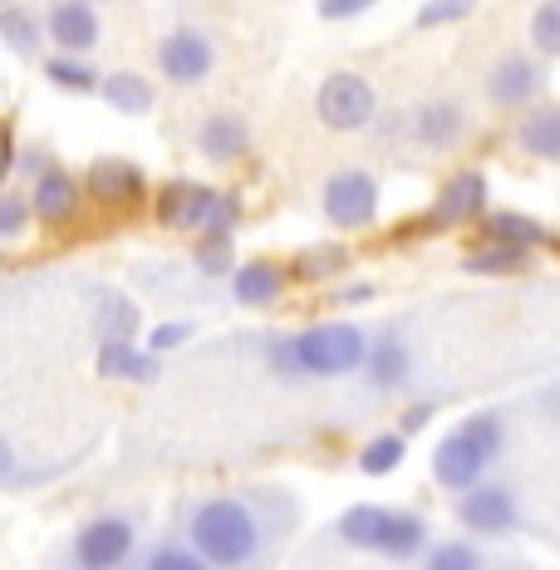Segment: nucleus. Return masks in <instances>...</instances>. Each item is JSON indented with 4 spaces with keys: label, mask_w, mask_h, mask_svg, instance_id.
I'll list each match as a JSON object with an SVG mask.
<instances>
[{
    "label": "nucleus",
    "mask_w": 560,
    "mask_h": 570,
    "mask_svg": "<svg viewBox=\"0 0 560 570\" xmlns=\"http://www.w3.org/2000/svg\"><path fill=\"white\" fill-rule=\"evenodd\" d=\"M183 541L212 570H266L276 537L252 492H212L183 512Z\"/></svg>",
    "instance_id": "nucleus-1"
},
{
    "label": "nucleus",
    "mask_w": 560,
    "mask_h": 570,
    "mask_svg": "<svg viewBox=\"0 0 560 570\" xmlns=\"http://www.w3.org/2000/svg\"><path fill=\"white\" fill-rule=\"evenodd\" d=\"M369 360V330L354 320H320L271 340V370L281 379H344Z\"/></svg>",
    "instance_id": "nucleus-2"
},
{
    "label": "nucleus",
    "mask_w": 560,
    "mask_h": 570,
    "mask_svg": "<svg viewBox=\"0 0 560 570\" xmlns=\"http://www.w3.org/2000/svg\"><path fill=\"white\" fill-rule=\"evenodd\" d=\"M502 458V413H468L443 443L433 448V482L443 492L462 497L477 482H487V468Z\"/></svg>",
    "instance_id": "nucleus-3"
},
{
    "label": "nucleus",
    "mask_w": 560,
    "mask_h": 570,
    "mask_svg": "<svg viewBox=\"0 0 560 570\" xmlns=\"http://www.w3.org/2000/svg\"><path fill=\"white\" fill-rule=\"evenodd\" d=\"M236 217H242V197L197 177H168L153 193V222L163 232H236Z\"/></svg>",
    "instance_id": "nucleus-4"
},
{
    "label": "nucleus",
    "mask_w": 560,
    "mask_h": 570,
    "mask_svg": "<svg viewBox=\"0 0 560 570\" xmlns=\"http://www.w3.org/2000/svg\"><path fill=\"white\" fill-rule=\"evenodd\" d=\"M335 537L354 551H374L389 561H419L428 551V521L419 512H403V507L360 502L335 521Z\"/></svg>",
    "instance_id": "nucleus-5"
},
{
    "label": "nucleus",
    "mask_w": 560,
    "mask_h": 570,
    "mask_svg": "<svg viewBox=\"0 0 560 570\" xmlns=\"http://www.w3.org/2000/svg\"><path fill=\"white\" fill-rule=\"evenodd\" d=\"M138 551V517L134 512H99L69 537V570H124Z\"/></svg>",
    "instance_id": "nucleus-6"
},
{
    "label": "nucleus",
    "mask_w": 560,
    "mask_h": 570,
    "mask_svg": "<svg viewBox=\"0 0 560 570\" xmlns=\"http://www.w3.org/2000/svg\"><path fill=\"white\" fill-rule=\"evenodd\" d=\"M16 173L30 177V207L40 227H69L85 212V183L65 163H55L50 153H26Z\"/></svg>",
    "instance_id": "nucleus-7"
},
{
    "label": "nucleus",
    "mask_w": 560,
    "mask_h": 570,
    "mask_svg": "<svg viewBox=\"0 0 560 570\" xmlns=\"http://www.w3.org/2000/svg\"><path fill=\"white\" fill-rule=\"evenodd\" d=\"M379 114V89L369 85L354 69H335V75L320 79L315 89V118L330 128V134H360V128L374 124Z\"/></svg>",
    "instance_id": "nucleus-8"
},
{
    "label": "nucleus",
    "mask_w": 560,
    "mask_h": 570,
    "mask_svg": "<svg viewBox=\"0 0 560 570\" xmlns=\"http://www.w3.org/2000/svg\"><path fill=\"white\" fill-rule=\"evenodd\" d=\"M320 212L335 232H364L379 222V177L369 168H340L320 187Z\"/></svg>",
    "instance_id": "nucleus-9"
},
{
    "label": "nucleus",
    "mask_w": 560,
    "mask_h": 570,
    "mask_svg": "<svg viewBox=\"0 0 560 570\" xmlns=\"http://www.w3.org/2000/svg\"><path fill=\"white\" fill-rule=\"evenodd\" d=\"M153 59H158V75L168 79V85L193 89L217 69V45H212V35L197 30V26H173L158 45H153Z\"/></svg>",
    "instance_id": "nucleus-10"
},
{
    "label": "nucleus",
    "mask_w": 560,
    "mask_h": 570,
    "mask_svg": "<svg viewBox=\"0 0 560 570\" xmlns=\"http://www.w3.org/2000/svg\"><path fill=\"white\" fill-rule=\"evenodd\" d=\"M487 207H492V187H487L482 168H458L438 187L433 212H428V232H448L462 227V222H482Z\"/></svg>",
    "instance_id": "nucleus-11"
},
{
    "label": "nucleus",
    "mask_w": 560,
    "mask_h": 570,
    "mask_svg": "<svg viewBox=\"0 0 560 570\" xmlns=\"http://www.w3.org/2000/svg\"><path fill=\"white\" fill-rule=\"evenodd\" d=\"M85 197L109 212H134L148 202V177L134 158H94L85 173Z\"/></svg>",
    "instance_id": "nucleus-12"
},
{
    "label": "nucleus",
    "mask_w": 560,
    "mask_h": 570,
    "mask_svg": "<svg viewBox=\"0 0 560 570\" xmlns=\"http://www.w3.org/2000/svg\"><path fill=\"white\" fill-rule=\"evenodd\" d=\"M458 521L472 537H511L521 512H517V497H511L507 482H477L472 492L458 497Z\"/></svg>",
    "instance_id": "nucleus-13"
},
{
    "label": "nucleus",
    "mask_w": 560,
    "mask_h": 570,
    "mask_svg": "<svg viewBox=\"0 0 560 570\" xmlns=\"http://www.w3.org/2000/svg\"><path fill=\"white\" fill-rule=\"evenodd\" d=\"M45 35H50L55 55H94L104 40V20L94 0H55L45 6Z\"/></svg>",
    "instance_id": "nucleus-14"
},
{
    "label": "nucleus",
    "mask_w": 560,
    "mask_h": 570,
    "mask_svg": "<svg viewBox=\"0 0 560 570\" xmlns=\"http://www.w3.org/2000/svg\"><path fill=\"white\" fill-rule=\"evenodd\" d=\"M541 89H546L541 59H531L521 50L502 55L492 69H487V99H492L497 109H527V104L541 99Z\"/></svg>",
    "instance_id": "nucleus-15"
},
{
    "label": "nucleus",
    "mask_w": 560,
    "mask_h": 570,
    "mask_svg": "<svg viewBox=\"0 0 560 570\" xmlns=\"http://www.w3.org/2000/svg\"><path fill=\"white\" fill-rule=\"evenodd\" d=\"M291 285H295V276L285 261L256 256V261H242V266L232 271V301L246 305V311H266V305H276Z\"/></svg>",
    "instance_id": "nucleus-16"
},
{
    "label": "nucleus",
    "mask_w": 560,
    "mask_h": 570,
    "mask_svg": "<svg viewBox=\"0 0 560 570\" xmlns=\"http://www.w3.org/2000/svg\"><path fill=\"white\" fill-rule=\"evenodd\" d=\"M193 148L217 168H232V163H242L252 153V124L242 114H207L193 128Z\"/></svg>",
    "instance_id": "nucleus-17"
},
{
    "label": "nucleus",
    "mask_w": 560,
    "mask_h": 570,
    "mask_svg": "<svg viewBox=\"0 0 560 570\" xmlns=\"http://www.w3.org/2000/svg\"><path fill=\"white\" fill-rule=\"evenodd\" d=\"M94 364L114 384H158L163 379V354H153L148 344H134V340H99Z\"/></svg>",
    "instance_id": "nucleus-18"
},
{
    "label": "nucleus",
    "mask_w": 560,
    "mask_h": 570,
    "mask_svg": "<svg viewBox=\"0 0 560 570\" xmlns=\"http://www.w3.org/2000/svg\"><path fill=\"white\" fill-rule=\"evenodd\" d=\"M409 134L423 153H452L462 138H468V114H462V104H452V99H428V104H419V114H413Z\"/></svg>",
    "instance_id": "nucleus-19"
},
{
    "label": "nucleus",
    "mask_w": 560,
    "mask_h": 570,
    "mask_svg": "<svg viewBox=\"0 0 560 570\" xmlns=\"http://www.w3.org/2000/svg\"><path fill=\"white\" fill-rule=\"evenodd\" d=\"M364 374L379 394H393V389L409 384L413 374V360H409V344H403L399 330H384V335L369 340V360H364Z\"/></svg>",
    "instance_id": "nucleus-20"
},
{
    "label": "nucleus",
    "mask_w": 560,
    "mask_h": 570,
    "mask_svg": "<svg viewBox=\"0 0 560 570\" xmlns=\"http://www.w3.org/2000/svg\"><path fill=\"white\" fill-rule=\"evenodd\" d=\"M517 148L536 163H560V104H536L521 114Z\"/></svg>",
    "instance_id": "nucleus-21"
},
{
    "label": "nucleus",
    "mask_w": 560,
    "mask_h": 570,
    "mask_svg": "<svg viewBox=\"0 0 560 570\" xmlns=\"http://www.w3.org/2000/svg\"><path fill=\"white\" fill-rule=\"evenodd\" d=\"M99 99L109 104L114 114H128V118H143L158 109V89H153V79L138 75V69H114V75H104Z\"/></svg>",
    "instance_id": "nucleus-22"
},
{
    "label": "nucleus",
    "mask_w": 560,
    "mask_h": 570,
    "mask_svg": "<svg viewBox=\"0 0 560 570\" xmlns=\"http://www.w3.org/2000/svg\"><path fill=\"white\" fill-rule=\"evenodd\" d=\"M45 16H35L30 6H20V0H10V6H0V45H6L16 59H40L45 55Z\"/></svg>",
    "instance_id": "nucleus-23"
},
{
    "label": "nucleus",
    "mask_w": 560,
    "mask_h": 570,
    "mask_svg": "<svg viewBox=\"0 0 560 570\" xmlns=\"http://www.w3.org/2000/svg\"><path fill=\"white\" fill-rule=\"evenodd\" d=\"M482 242L536 252V246L551 242V232H546L536 217H527V212H507V207H502V212H487V217H482Z\"/></svg>",
    "instance_id": "nucleus-24"
},
{
    "label": "nucleus",
    "mask_w": 560,
    "mask_h": 570,
    "mask_svg": "<svg viewBox=\"0 0 560 570\" xmlns=\"http://www.w3.org/2000/svg\"><path fill=\"white\" fill-rule=\"evenodd\" d=\"M193 266H197V276H207V281H226L236 271V232H197Z\"/></svg>",
    "instance_id": "nucleus-25"
},
{
    "label": "nucleus",
    "mask_w": 560,
    "mask_h": 570,
    "mask_svg": "<svg viewBox=\"0 0 560 570\" xmlns=\"http://www.w3.org/2000/svg\"><path fill=\"white\" fill-rule=\"evenodd\" d=\"M45 79L59 89V94H99L104 75L89 65L85 55H45Z\"/></svg>",
    "instance_id": "nucleus-26"
},
{
    "label": "nucleus",
    "mask_w": 560,
    "mask_h": 570,
    "mask_svg": "<svg viewBox=\"0 0 560 570\" xmlns=\"http://www.w3.org/2000/svg\"><path fill=\"white\" fill-rule=\"evenodd\" d=\"M94 325H99V340H134L143 330V315L124 291H104L99 311H94Z\"/></svg>",
    "instance_id": "nucleus-27"
},
{
    "label": "nucleus",
    "mask_w": 560,
    "mask_h": 570,
    "mask_svg": "<svg viewBox=\"0 0 560 570\" xmlns=\"http://www.w3.org/2000/svg\"><path fill=\"white\" fill-rule=\"evenodd\" d=\"M344 266H350V246H340V242H320V246H305V252L291 261V276H295V281L320 285V281H335Z\"/></svg>",
    "instance_id": "nucleus-28"
},
{
    "label": "nucleus",
    "mask_w": 560,
    "mask_h": 570,
    "mask_svg": "<svg viewBox=\"0 0 560 570\" xmlns=\"http://www.w3.org/2000/svg\"><path fill=\"white\" fill-rule=\"evenodd\" d=\"M403 458H409V438H403L399 428H393V433H374L360 448V472L364 478H389V472L403 468Z\"/></svg>",
    "instance_id": "nucleus-29"
},
{
    "label": "nucleus",
    "mask_w": 560,
    "mask_h": 570,
    "mask_svg": "<svg viewBox=\"0 0 560 570\" xmlns=\"http://www.w3.org/2000/svg\"><path fill=\"white\" fill-rule=\"evenodd\" d=\"M527 266H531V252H521V246H492V242H482V252H472L462 261V271H472V276H521Z\"/></svg>",
    "instance_id": "nucleus-30"
},
{
    "label": "nucleus",
    "mask_w": 560,
    "mask_h": 570,
    "mask_svg": "<svg viewBox=\"0 0 560 570\" xmlns=\"http://www.w3.org/2000/svg\"><path fill=\"white\" fill-rule=\"evenodd\" d=\"M138 570H212V566L202 561V556L183 537H163V541H153L148 551H143Z\"/></svg>",
    "instance_id": "nucleus-31"
},
{
    "label": "nucleus",
    "mask_w": 560,
    "mask_h": 570,
    "mask_svg": "<svg viewBox=\"0 0 560 570\" xmlns=\"http://www.w3.org/2000/svg\"><path fill=\"white\" fill-rule=\"evenodd\" d=\"M423 570H487V556L472 541H438L423 551Z\"/></svg>",
    "instance_id": "nucleus-32"
},
{
    "label": "nucleus",
    "mask_w": 560,
    "mask_h": 570,
    "mask_svg": "<svg viewBox=\"0 0 560 570\" xmlns=\"http://www.w3.org/2000/svg\"><path fill=\"white\" fill-rule=\"evenodd\" d=\"M531 50L546 55V59H560V0H541V6L531 10Z\"/></svg>",
    "instance_id": "nucleus-33"
},
{
    "label": "nucleus",
    "mask_w": 560,
    "mask_h": 570,
    "mask_svg": "<svg viewBox=\"0 0 560 570\" xmlns=\"http://www.w3.org/2000/svg\"><path fill=\"white\" fill-rule=\"evenodd\" d=\"M35 222V207H30V193H10L0 187V242H20Z\"/></svg>",
    "instance_id": "nucleus-34"
},
{
    "label": "nucleus",
    "mask_w": 560,
    "mask_h": 570,
    "mask_svg": "<svg viewBox=\"0 0 560 570\" xmlns=\"http://www.w3.org/2000/svg\"><path fill=\"white\" fill-rule=\"evenodd\" d=\"M477 10V0H423L419 16H413V26L419 30H443V26H462Z\"/></svg>",
    "instance_id": "nucleus-35"
},
{
    "label": "nucleus",
    "mask_w": 560,
    "mask_h": 570,
    "mask_svg": "<svg viewBox=\"0 0 560 570\" xmlns=\"http://www.w3.org/2000/svg\"><path fill=\"white\" fill-rule=\"evenodd\" d=\"M193 340H197V320L193 315L163 320V325L148 330V350L153 354H173V350H183V344H193Z\"/></svg>",
    "instance_id": "nucleus-36"
},
{
    "label": "nucleus",
    "mask_w": 560,
    "mask_h": 570,
    "mask_svg": "<svg viewBox=\"0 0 560 570\" xmlns=\"http://www.w3.org/2000/svg\"><path fill=\"white\" fill-rule=\"evenodd\" d=\"M379 0H315V16L320 20H330V26H340V20H360L369 16Z\"/></svg>",
    "instance_id": "nucleus-37"
},
{
    "label": "nucleus",
    "mask_w": 560,
    "mask_h": 570,
    "mask_svg": "<svg viewBox=\"0 0 560 570\" xmlns=\"http://www.w3.org/2000/svg\"><path fill=\"white\" fill-rule=\"evenodd\" d=\"M20 168V148H16V128L0 124V187H6V177Z\"/></svg>",
    "instance_id": "nucleus-38"
},
{
    "label": "nucleus",
    "mask_w": 560,
    "mask_h": 570,
    "mask_svg": "<svg viewBox=\"0 0 560 570\" xmlns=\"http://www.w3.org/2000/svg\"><path fill=\"white\" fill-rule=\"evenodd\" d=\"M428 419H433V403H413V409H403L399 433H403V438H413V433H419V428H423Z\"/></svg>",
    "instance_id": "nucleus-39"
},
{
    "label": "nucleus",
    "mask_w": 560,
    "mask_h": 570,
    "mask_svg": "<svg viewBox=\"0 0 560 570\" xmlns=\"http://www.w3.org/2000/svg\"><path fill=\"white\" fill-rule=\"evenodd\" d=\"M20 478H26V472H20V462H16V453H10V443L0 438V487H20Z\"/></svg>",
    "instance_id": "nucleus-40"
},
{
    "label": "nucleus",
    "mask_w": 560,
    "mask_h": 570,
    "mask_svg": "<svg viewBox=\"0 0 560 570\" xmlns=\"http://www.w3.org/2000/svg\"><path fill=\"white\" fill-rule=\"evenodd\" d=\"M335 301H340V305H364V301H374V285H369V281H354V285H344V291H335Z\"/></svg>",
    "instance_id": "nucleus-41"
},
{
    "label": "nucleus",
    "mask_w": 560,
    "mask_h": 570,
    "mask_svg": "<svg viewBox=\"0 0 560 570\" xmlns=\"http://www.w3.org/2000/svg\"><path fill=\"white\" fill-rule=\"evenodd\" d=\"M0 6H10V0H0Z\"/></svg>",
    "instance_id": "nucleus-42"
},
{
    "label": "nucleus",
    "mask_w": 560,
    "mask_h": 570,
    "mask_svg": "<svg viewBox=\"0 0 560 570\" xmlns=\"http://www.w3.org/2000/svg\"><path fill=\"white\" fill-rule=\"evenodd\" d=\"M0 266H6V256H0Z\"/></svg>",
    "instance_id": "nucleus-43"
},
{
    "label": "nucleus",
    "mask_w": 560,
    "mask_h": 570,
    "mask_svg": "<svg viewBox=\"0 0 560 570\" xmlns=\"http://www.w3.org/2000/svg\"><path fill=\"white\" fill-rule=\"evenodd\" d=\"M94 6H99V0H94Z\"/></svg>",
    "instance_id": "nucleus-44"
}]
</instances>
